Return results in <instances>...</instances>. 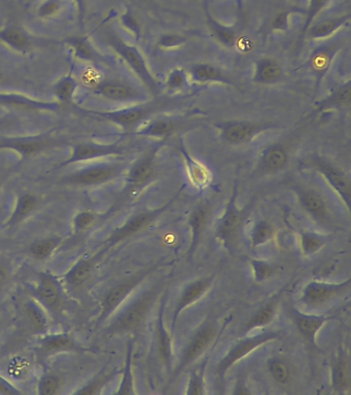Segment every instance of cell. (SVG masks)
Returning a JSON list of instances; mask_svg holds the SVG:
<instances>
[{
  "label": "cell",
  "instance_id": "1",
  "mask_svg": "<svg viewBox=\"0 0 351 395\" xmlns=\"http://www.w3.org/2000/svg\"><path fill=\"white\" fill-rule=\"evenodd\" d=\"M159 294L160 287L158 285L142 292L104 327L103 334L115 336L139 332L152 311Z\"/></svg>",
  "mask_w": 351,
  "mask_h": 395
},
{
  "label": "cell",
  "instance_id": "2",
  "mask_svg": "<svg viewBox=\"0 0 351 395\" xmlns=\"http://www.w3.org/2000/svg\"><path fill=\"white\" fill-rule=\"evenodd\" d=\"M219 138L229 145H244L253 142L257 136L266 132L276 130L281 127L277 122L269 120H229L215 123Z\"/></svg>",
  "mask_w": 351,
  "mask_h": 395
},
{
  "label": "cell",
  "instance_id": "3",
  "mask_svg": "<svg viewBox=\"0 0 351 395\" xmlns=\"http://www.w3.org/2000/svg\"><path fill=\"white\" fill-rule=\"evenodd\" d=\"M184 187H181L179 191L177 192L173 197H171L170 200H168L165 204L162 205V206L133 214L123 225L113 230L112 234L104 241V247L108 249H112L115 245L123 242V241L127 240V239L134 237L137 234L141 233L144 230L148 229L164 212L167 211L169 207L173 204V202L177 200V198L179 197V194L181 193Z\"/></svg>",
  "mask_w": 351,
  "mask_h": 395
},
{
  "label": "cell",
  "instance_id": "4",
  "mask_svg": "<svg viewBox=\"0 0 351 395\" xmlns=\"http://www.w3.org/2000/svg\"><path fill=\"white\" fill-rule=\"evenodd\" d=\"M303 167L317 172L328 187L336 193L337 197L341 200L342 204L350 213L351 187L350 178L347 173L328 158L319 155L311 157L309 156V158L304 161Z\"/></svg>",
  "mask_w": 351,
  "mask_h": 395
},
{
  "label": "cell",
  "instance_id": "5",
  "mask_svg": "<svg viewBox=\"0 0 351 395\" xmlns=\"http://www.w3.org/2000/svg\"><path fill=\"white\" fill-rule=\"evenodd\" d=\"M282 337L281 330H265L262 334H253V336L246 337L240 339L232 347L226 352V356L219 361L215 375L217 380L223 381L226 372L230 370L233 365L239 363L241 359L252 353L257 348L265 344L279 340Z\"/></svg>",
  "mask_w": 351,
  "mask_h": 395
},
{
  "label": "cell",
  "instance_id": "6",
  "mask_svg": "<svg viewBox=\"0 0 351 395\" xmlns=\"http://www.w3.org/2000/svg\"><path fill=\"white\" fill-rule=\"evenodd\" d=\"M155 268L152 267L150 269L142 270L139 273L120 281L115 287L108 290L100 302V310L98 316L95 320V327H99L104 321L108 320L115 313V310L121 307L122 303L125 302L127 298L130 296V294L141 285L142 281L154 271Z\"/></svg>",
  "mask_w": 351,
  "mask_h": 395
},
{
  "label": "cell",
  "instance_id": "7",
  "mask_svg": "<svg viewBox=\"0 0 351 395\" xmlns=\"http://www.w3.org/2000/svg\"><path fill=\"white\" fill-rule=\"evenodd\" d=\"M110 44L115 52L123 59L127 66L139 77L146 90L153 95L159 94L160 84L151 71L148 62L141 51L136 46L126 44L123 40L117 39H110Z\"/></svg>",
  "mask_w": 351,
  "mask_h": 395
},
{
  "label": "cell",
  "instance_id": "8",
  "mask_svg": "<svg viewBox=\"0 0 351 395\" xmlns=\"http://www.w3.org/2000/svg\"><path fill=\"white\" fill-rule=\"evenodd\" d=\"M162 146L163 142H157L131 165L125 176L127 194L136 193L152 182L157 170L158 153Z\"/></svg>",
  "mask_w": 351,
  "mask_h": 395
},
{
  "label": "cell",
  "instance_id": "9",
  "mask_svg": "<svg viewBox=\"0 0 351 395\" xmlns=\"http://www.w3.org/2000/svg\"><path fill=\"white\" fill-rule=\"evenodd\" d=\"M160 104H142L125 107L113 111H91L93 115H98L121 127L127 133H134L146 120H150L154 113L160 111Z\"/></svg>",
  "mask_w": 351,
  "mask_h": 395
},
{
  "label": "cell",
  "instance_id": "10",
  "mask_svg": "<svg viewBox=\"0 0 351 395\" xmlns=\"http://www.w3.org/2000/svg\"><path fill=\"white\" fill-rule=\"evenodd\" d=\"M215 336V325L212 321L206 320L200 325L196 332L193 334L186 347H184L179 365H177L170 379L168 385L173 383L175 379L184 372L189 365L197 360L204 352L206 351ZM167 385V386H168Z\"/></svg>",
  "mask_w": 351,
  "mask_h": 395
},
{
  "label": "cell",
  "instance_id": "11",
  "mask_svg": "<svg viewBox=\"0 0 351 395\" xmlns=\"http://www.w3.org/2000/svg\"><path fill=\"white\" fill-rule=\"evenodd\" d=\"M345 42L343 39L332 42H321L312 51L308 58L307 66L314 79V92H319L321 82L332 68L338 54L343 50Z\"/></svg>",
  "mask_w": 351,
  "mask_h": 395
},
{
  "label": "cell",
  "instance_id": "12",
  "mask_svg": "<svg viewBox=\"0 0 351 395\" xmlns=\"http://www.w3.org/2000/svg\"><path fill=\"white\" fill-rule=\"evenodd\" d=\"M238 185L235 182L231 194L230 200L226 203L225 211L219 218L215 227V238L222 243L224 247L230 246L236 238L242 222L245 220V209L240 208L237 204Z\"/></svg>",
  "mask_w": 351,
  "mask_h": 395
},
{
  "label": "cell",
  "instance_id": "13",
  "mask_svg": "<svg viewBox=\"0 0 351 395\" xmlns=\"http://www.w3.org/2000/svg\"><path fill=\"white\" fill-rule=\"evenodd\" d=\"M350 287V278L336 283L319 280L309 281L302 289L300 302L307 309H317L347 291Z\"/></svg>",
  "mask_w": 351,
  "mask_h": 395
},
{
  "label": "cell",
  "instance_id": "14",
  "mask_svg": "<svg viewBox=\"0 0 351 395\" xmlns=\"http://www.w3.org/2000/svg\"><path fill=\"white\" fill-rule=\"evenodd\" d=\"M124 166L115 163H100L73 172L62 182L77 187H94L112 182L123 173Z\"/></svg>",
  "mask_w": 351,
  "mask_h": 395
},
{
  "label": "cell",
  "instance_id": "15",
  "mask_svg": "<svg viewBox=\"0 0 351 395\" xmlns=\"http://www.w3.org/2000/svg\"><path fill=\"white\" fill-rule=\"evenodd\" d=\"M293 193L299 203L300 207L308 214L315 222L324 225L332 224V214L326 198L319 192L309 185L293 184Z\"/></svg>",
  "mask_w": 351,
  "mask_h": 395
},
{
  "label": "cell",
  "instance_id": "16",
  "mask_svg": "<svg viewBox=\"0 0 351 395\" xmlns=\"http://www.w3.org/2000/svg\"><path fill=\"white\" fill-rule=\"evenodd\" d=\"M31 294L41 303L49 314H58L63 303V289L60 279L51 273L42 272L37 276V283L31 287Z\"/></svg>",
  "mask_w": 351,
  "mask_h": 395
},
{
  "label": "cell",
  "instance_id": "17",
  "mask_svg": "<svg viewBox=\"0 0 351 395\" xmlns=\"http://www.w3.org/2000/svg\"><path fill=\"white\" fill-rule=\"evenodd\" d=\"M292 144L288 142H271L260 149L255 171L259 175H272L286 168L291 158Z\"/></svg>",
  "mask_w": 351,
  "mask_h": 395
},
{
  "label": "cell",
  "instance_id": "18",
  "mask_svg": "<svg viewBox=\"0 0 351 395\" xmlns=\"http://www.w3.org/2000/svg\"><path fill=\"white\" fill-rule=\"evenodd\" d=\"M39 360L44 361L49 357L68 352L86 351L84 348L77 343L73 337L68 332L41 334L35 347Z\"/></svg>",
  "mask_w": 351,
  "mask_h": 395
},
{
  "label": "cell",
  "instance_id": "19",
  "mask_svg": "<svg viewBox=\"0 0 351 395\" xmlns=\"http://www.w3.org/2000/svg\"><path fill=\"white\" fill-rule=\"evenodd\" d=\"M95 92L106 99L121 104H142L148 100V94L133 84L121 80L100 82L97 84Z\"/></svg>",
  "mask_w": 351,
  "mask_h": 395
},
{
  "label": "cell",
  "instance_id": "20",
  "mask_svg": "<svg viewBox=\"0 0 351 395\" xmlns=\"http://www.w3.org/2000/svg\"><path fill=\"white\" fill-rule=\"evenodd\" d=\"M291 317L294 322L295 329L300 332L306 343L312 348H317V336L319 330L334 317L331 315H317V314H307L300 311L298 308L290 309Z\"/></svg>",
  "mask_w": 351,
  "mask_h": 395
},
{
  "label": "cell",
  "instance_id": "21",
  "mask_svg": "<svg viewBox=\"0 0 351 395\" xmlns=\"http://www.w3.org/2000/svg\"><path fill=\"white\" fill-rule=\"evenodd\" d=\"M124 147L119 144H81L72 147L70 158L64 161L60 167L68 166L75 163L88 162L113 156H121L124 153Z\"/></svg>",
  "mask_w": 351,
  "mask_h": 395
},
{
  "label": "cell",
  "instance_id": "22",
  "mask_svg": "<svg viewBox=\"0 0 351 395\" xmlns=\"http://www.w3.org/2000/svg\"><path fill=\"white\" fill-rule=\"evenodd\" d=\"M190 82L196 84H217L235 87L234 80L221 67L208 62H198L188 69Z\"/></svg>",
  "mask_w": 351,
  "mask_h": 395
},
{
  "label": "cell",
  "instance_id": "23",
  "mask_svg": "<svg viewBox=\"0 0 351 395\" xmlns=\"http://www.w3.org/2000/svg\"><path fill=\"white\" fill-rule=\"evenodd\" d=\"M213 282V276L204 277V278L198 279L196 281L189 283L181 291L179 301L175 303L174 310H173L172 322H171V334L174 332L175 325H177V319L181 315V312L186 308L190 307L193 303L199 301L206 292L210 290L211 284Z\"/></svg>",
  "mask_w": 351,
  "mask_h": 395
},
{
  "label": "cell",
  "instance_id": "24",
  "mask_svg": "<svg viewBox=\"0 0 351 395\" xmlns=\"http://www.w3.org/2000/svg\"><path fill=\"white\" fill-rule=\"evenodd\" d=\"M108 251V249L103 247L101 251L93 254L92 256H83L79 258L71 265L60 280L73 289L81 287L92 275L99 258Z\"/></svg>",
  "mask_w": 351,
  "mask_h": 395
},
{
  "label": "cell",
  "instance_id": "25",
  "mask_svg": "<svg viewBox=\"0 0 351 395\" xmlns=\"http://www.w3.org/2000/svg\"><path fill=\"white\" fill-rule=\"evenodd\" d=\"M351 100V80L341 82L332 89L328 95L313 106V113L319 115L332 111H346Z\"/></svg>",
  "mask_w": 351,
  "mask_h": 395
},
{
  "label": "cell",
  "instance_id": "26",
  "mask_svg": "<svg viewBox=\"0 0 351 395\" xmlns=\"http://www.w3.org/2000/svg\"><path fill=\"white\" fill-rule=\"evenodd\" d=\"M283 77V67L274 58L262 57L253 64L252 82L257 86H274Z\"/></svg>",
  "mask_w": 351,
  "mask_h": 395
},
{
  "label": "cell",
  "instance_id": "27",
  "mask_svg": "<svg viewBox=\"0 0 351 395\" xmlns=\"http://www.w3.org/2000/svg\"><path fill=\"white\" fill-rule=\"evenodd\" d=\"M177 149H179L181 158H183L190 182L198 189H205L210 184L211 178H212L210 169L189 153L181 138L177 144Z\"/></svg>",
  "mask_w": 351,
  "mask_h": 395
},
{
  "label": "cell",
  "instance_id": "28",
  "mask_svg": "<svg viewBox=\"0 0 351 395\" xmlns=\"http://www.w3.org/2000/svg\"><path fill=\"white\" fill-rule=\"evenodd\" d=\"M179 124L181 120L170 119V118H155L143 123L134 134L139 137L164 142L175 133Z\"/></svg>",
  "mask_w": 351,
  "mask_h": 395
},
{
  "label": "cell",
  "instance_id": "29",
  "mask_svg": "<svg viewBox=\"0 0 351 395\" xmlns=\"http://www.w3.org/2000/svg\"><path fill=\"white\" fill-rule=\"evenodd\" d=\"M350 363L343 350L338 352L331 363V389L335 394H347L350 389Z\"/></svg>",
  "mask_w": 351,
  "mask_h": 395
},
{
  "label": "cell",
  "instance_id": "30",
  "mask_svg": "<svg viewBox=\"0 0 351 395\" xmlns=\"http://www.w3.org/2000/svg\"><path fill=\"white\" fill-rule=\"evenodd\" d=\"M166 305V294H163L160 302L158 311L157 321H155V343H157L158 353L163 365L166 368L170 367L172 361V340L171 334L166 329L164 323V310Z\"/></svg>",
  "mask_w": 351,
  "mask_h": 395
},
{
  "label": "cell",
  "instance_id": "31",
  "mask_svg": "<svg viewBox=\"0 0 351 395\" xmlns=\"http://www.w3.org/2000/svg\"><path fill=\"white\" fill-rule=\"evenodd\" d=\"M210 215V206L208 202H200L195 206V208L191 211L188 218V225L190 227L191 243L189 247L188 256H192L200 238L208 225V220Z\"/></svg>",
  "mask_w": 351,
  "mask_h": 395
},
{
  "label": "cell",
  "instance_id": "32",
  "mask_svg": "<svg viewBox=\"0 0 351 395\" xmlns=\"http://www.w3.org/2000/svg\"><path fill=\"white\" fill-rule=\"evenodd\" d=\"M350 15H338V17L324 19L317 23H312L309 28L306 30L304 39L324 40L331 39L333 35H336L340 29L343 28L350 21Z\"/></svg>",
  "mask_w": 351,
  "mask_h": 395
},
{
  "label": "cell",
  "instance_id": "33",
  "mask_svg": "<svg viewBox=\"0 0 351 395\" xmlns=\"http://www.w3.org/2000/svg\"><path fill=\"white\" fill-rule=\"evenodd\" d=\"M22 312L25 316L29 327L35 334H46L50 329V317L48 312L44 310L41 303L37 302L34 299H29L22 306Z\"/></svg>",
  "mask_w": 351,
  "mask_h": 395
},
{
  "label": "cell",
  "instance_id": "34",
  "mask_svg": "<svg viewBox=\"0 0 351 395\" xmlns=\"http://www.w3.org/2000/svg\"><path fill=\"white\" fill-rule=\"evenodd\" d=\"M39 204V201L37 196L29 193L22 194L15 201L14 209L4 225L8 227L19 225L29 215H31L32 212L37 211Z\"/></svg>",
  "mask_w": 351,
  "mask_h": 395
},
{
  "label": "cell",
  "instance_id": "35",
  "mask_svg": "<svg viewBox=\"0 0 351 395\" xmlns=\"http://www.w3.org/2000/svg\"><path fill=\"white\" fill-rule=\"evenodd\" d=\"M266 369L269 376L276 385L286 387L292 383L294 370L290 361L284 357H271L266 363Z\"/></svg>",
  "mask_w": 351,
  "mask_h": 395
},
{
  "label": "cell",
  "instance_id": "36",
  "mask_svg": "<svg viewBox=\"0 0 351 395\" xmlns=\"http://www.w3.org/2000/svg\"><path fill=\"white\" fill-rule=\"evenodd\" d=\"M44 147V140L39 138H12L0 142V149H12L22 158L33 157Z\"/></svg>",
  "mask_w": 351,
  "mask_h": 395
},
{
  "label": "cell",
  "instance_id": "37",
  "mask_svg": "<svg viewBox=\"0 0 351 395\" xmlns=\"http://www.w3.org/2000/svg\"><path fill=\"white\" fill-rule=\"evenodd\" d=\"M206 24L210 29V35L213 39L217 40L221 46L226 49H232L236 46L237 32L234 28L224 26L223 24L217 22L210 13L208 12V8H205Z\"/></svg>",
  "mask_w": 351,
  "mask_h": 395
},
{
  "label": "cell",
  "instance_id": "38",
  "mask_svg": "<svg viewBox=\"0 0 351 395\" xmlns=\"http://www.w3.org/2000/svg\"><path fill=\"white\" fill-rule=\"evenodd\" d=\"M277 306H279V303H277L276 299H272L270 302L265 303L263 307L260 308L248 319L245 327H244V332L246 334V332H252L253 330L264 329V327L272 323L275 316H276Z\"/></svg>",
  "mask_w": 351,
  "mask_h": 395
},
{
  "label": "cell",
  "instance_id": "39",
  "mask_svg": "<svg viewBox=\"0 0 351 395\" xmlns=\"http://www.w3.org/2000/svg\"><path fill=\"white\" fill-rule=\"evenodd\" d=\"M63 239L59 236H51L39 239L29 246L28 252L31 258L37 261H46L54 254L59 249Z\"/></svg>",
  "mask_w": 351,
  "mask_h": 395
},
{
  "label": "cell",
  "instance_id": "40",
  "mask_svg": "<svg viewBox=\"0 0 351 395\" xmlns=\"http://www.w3.org/2000/svg\"><path fill=\"white\" fill-rule=\"evenodd\" d=\"M133 349H134V340H130L127 345L125 363L122 370L121 382L119 384L115 394H135L134 378H133Z\"/></svg>",
  "mask_w": 351,
  "mask_h": 395
},
{
  "label": "cell",
  "instance_id": "41",
  "mask_svg": "<svg viewBox=\"0 0 351 395\" xmlns=\"http://www.w3.org/2000/svg\"><path fill=\"white\" fill-rule=\"evenodd\" d=\"M188 70L184 67H174L166 75L164 88L169 94L184 92L190 86Z\"/></svg>",
  "mask_w": 351,
  "mask_h": 395
},
{
  "label": "cell",
  "instance_id": "42",
  "mask_svg": "<svg viewBox=\"0 0 351 395\" xmlns=\"http://www.w3.org/2000/svg\"><path fill=\"white\" fill-rule=\"evenodd\" d=\"M0 40L6 44L8 48L17 52H25L30 46V40L27 35L15 27H8L0 31Z\"/></svg>",
  "mask_w": 351,
  "mask_h": 395
},
{
  "label": "cell",
  "instance_id": "43",
  "mask_svg": "<svg viewBox=\"0 0 351 395\" xmlns=\"http://www.w3.org/2000/svg\"><path fill=\"white\" fill-rule=\"evenodd\" d=\"M299 242L301 253L304 256H311L324 249L326 240L321 234L302 230L300 232Z\"/></svg>",
  "mask_w": 351,
  "mask_h": 395
},
{
  "label": "cell",
  "instance_id": "44",
  "mask_svg": "<svg viewBox=\"0 0 351 395\" xmlns=\"http://www.w3.org/2000/svg\"><path fill=\"white\" fill-rule=\"evenodd\" d=\"M274 236V227L267 220H257L253 225L250 233V246L253 249H259L270 242Z\"/></svg>",
  "mask_w": 351,
  "mask_h": 395
},
{
  "label": "cell",
  "instance_id": "45",
  "mask_svg": "<svg viewBox=\"0 0 351 395\" xmlns=\"http://www.w3.org/2000/svg\"><path fill=\"white\" fill-rule=\"evenodd\" d=\"M101 220V216L96 212L84 211L75 214L72 218V230L75 234H84L96 227Z\"/></svg>",
  "mask_w": 351,
  "mask_h": 395
},
{
  "label": "cell",
  "instance_id": "46",
  "mask_svg": "<svg viewBox=\"0 0 351 395\" xmlns=\"http://www.w3.org/2000/svg\"><path fill=\"white\" fill-rule=\"evenodd\" d=\"M77 84L71 75L62 77L54 88L55 97L62 104H70L75 97Z\"/></svg>",
  "mask_w": 351,
  "mask_h": 395
},
{
  "label": "cell",
  "instance_id": "47",
  "mask_svg": "<svg viewBox=\"0 0 351 395\" xmlns=\"http://www.w3.org/2000/svg\"><path fill=\"white\" fill-rule=\"evenodd\" d=\"M62 387V379L54 372H46L39 378L37 385L39 395H55L59 394Z\"/></svg>",
  "mask_w": 351,
  "mask_h": 395
},
{
  "label": "cell",
  "instance_id": "48",
  "mask_svg": "<svg viewBox=\"0 0 351 395\" xmlns=\"http://www.w3.org/2000/svg\"><path fill=\"white\" fill-rule=\"evenodd\" d=\"M328 2H330V0H309V6H308L307 12H306L305 21H304L303 25L300 29L298 44L303 42L306 30L309 28L311 24L314 23L315 18L326 8Z\"/></svg>",
  "mask_w": 351,
  "mask_h": 395
},
{
  "label": "cell",
  "instance_id": "49",
  "mask_svg": "<svg viewBox=\"0 0 351 395\" xmlns=\"http://www.w3.org/2000/svg\"><path fill=\"white\" fill-rule=\"evenodd\" d=\"M113 378V372H101L98 376L94 377L90 382L84 384L83 387L75 391V394L93 395L98 394L102 388Z\"/></svg>",
  "mask_w": 351,
  "mask_h": 395
},
{
  "label": "cell",
  "instance_id": "50",
  "mask_svg": "<svg viewBox=\"0 0 351 395\" xmlns=\"http://www.w3.org/2000/svg\"><path fill=\"white\" fill-rule=\"evenodd\" d=\"M250 263L252 267L253 280L257 283L265 282L275 273L274 265L266 261L253 258L250 261Z\"/></svg>",
  "mask_w": 351,
  "mask_h": 395
},
{
  "label": "cell",
  "instance_id": "51",
  "mask_svg": "<svg viewBox=\"0 0 351 395\" xmlns=\"http://www.w3.org/2000/svg\"><path fill=\"white\" fill-rule=\"evenodd\" d=\"M205 394V383H204V370H194L189 377L186 387V394L202 395Z\"/></svg>",
  "mask_w": 351,
  "mask_h": 395
},
{
  "label": "cell",
  "instance_id": "52",
  "mask_svg": "<svg viewBox=\"0 0 351 395\" xmlns=\"http://www.w3.org/2000/svg\"><path fill=\"white\" fill-rule=\"evenodd\" d=\"M186 42V37L177 33L163 35L158 39V46L163 51H174L181 48Z\"/></svg>",
  "mask_w": 351,
  "mask_h": 395
},
{
  "label": "cell",
  "instance_id": "53",
  "mask_svg": "<svg viewBox=\"0 0 351 395\" xmlns=\"http://www.w3.org/2000/svg\"><path fill=\"white\" fill-rule=\"evenodd\" d=\"M70 44L77 59L89 61V60H93V58H94V51L86 39H75L70 40Z\"/></svg>",
  "mask_w": 351,
  "mask_h": 395
},
{
  "label": "cell",
  "instance_id": "54",
  "mask_svg": "<svg viewBox=\"0 0 351 395\" xmlns=\"http://www.w3.org/2000/svg\"><path fill=\"white\" fill-rule=\"evenodd\" d=\"M61 8V0H46L39 6V15L44 18L52 17V15H56Z\"/></svg>",
  "mask_w": 351,
  "mask_h": 395
},
{
  "label": "cell",
  "instance_id": "55",
  "mask_svg": "<svg viewBox=\"0 0 351 395\" xmlns=\"http://www.w3.org/2000/svg\"><path fill=\"white\" fill-rule=\"evenodd\" d=\"M290 13L288 12H281L277 13L274 18H273L272 21H271V28L275 32H286L290 26Z\"/></svg>",
  "mask_w": 351,
  "mask_h": 395
},
{
  "label": "cell",
  "instance_id": "56",
  "mask_svg": "<svg viewBox=\"0 0 351 395\" xmlns=\"http://www.w3.org/2000/svg\"><path fill=\"white\" fill-rule=\"evenodd\" d=\"M11 269L10 262L6 258H0V289L4 287L8 279H10Z\"/></svg>",
  "mask_w": 351,
  "mask_h": 395
},
{
  "label": "cell",
  "instance_id": "57",
  "mask_svg": "<svg viewBox=\"0 0 351 395\" xmlns=\"http://www.w3.org/2000/svg\"><path fill=\"white\" fill-rule=\"evenodd\" d=\"M0 394L4 395H19L22 394L21 390L15 387L12 383L8 382L4 377L0 376Z\"/></svg>",
  "mask_w": 351,
  "mask_h": 395
},
{
  "label": "cell",
  "instance_id": "58",
  "mask_svg": "<svg viewBox=\"0 0 351 395\" xmlns=\"http://www.w3.org/2000/svg\"><path fill=\"white\" fill-rule=\"evenodd\" d=\"M124 26L127 27L129 31L135 37H139V25L137 24L136 20L131 15H126L123 17Z\"/></svg>",
  "mask_w": 351,
  "mask_h": 395
},
{
  "label": "cell",
  "instance_id": "59",
  "mask_svg": "<svg viewBox=\"0 0 351 395\" xmlns=\"http://www.w3.org/2000/svg\"><path fill=\"white\" fill-rule=\"evenodd\" d=\"M233 394H252V391H250V390L248 389V387H246V384L244 382H242V381H238V382H237L236 385H235V389L234 391H233Z\"/></svg>",
  "mask_w": 351,
  "mask_h": 395
},
{
  "label": "cell",
  "instance_id": "60",
  "mask_svg": "<svg viewBox=\"0 0 351 395\" xmlns=\"http://www.w3.org/2000/svg\"><path fill=\"white\" fill-rule=\"evenodd\" d=\"M75 1H77V6H79V10H83L84 0H75Z\"/></svg>",
  "mask_w": 351,
  "mask_h": 395
}]
</instances>
